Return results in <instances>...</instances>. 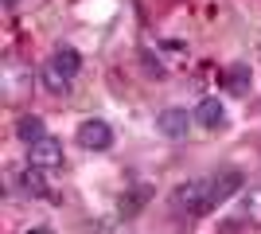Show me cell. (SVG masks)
Here are the masks:
<instances>
[{"instance_id":"obj_9","label":"cell","mask_w":261,"mask_h":234,"mask_svg":"<svg viewBox=\"0 0 261 234\" xmlns=\"http://www.w3.org/2000/svg\"><path fill=\"white\" fill-rule=\"evenodd\" d=\"M16 133H20V141H28V145H35V141H43V117H20V125H16Z\"/></svg>"},{"instance_id":"obj_2","label":"cell","mask_w":261,"mask_h":234,"mask_svg":"<svg viewBox=\"0 0 261 234\" xmlns=\"http://www.w3.org/2000/svg\"><path fill=\"white\" fill-rule=\"evenodd\" d=\"M78 145L90 148V152H106V148L113 145V129H109V121H101V117H86V121L78 125Z\"/></svg>"},{"instance_id":"obj_3","label":"cell","mask_w":261,"mask_h":234,"mask_svg":"<svg viewBox=\"0 0 261 234\" xmlns=\"http://www.w3.org/2000/svg\"><path fill=\"white\" fill-rule=\"evenodd\" d=\"M28 164H32V168H39V172L63 168V145H59L55 137H43V141L28 145Z\"/></svg>"},{"instance_id":"obj_10","label":"cell","mask_w":261,"mask_h":234,"mask_svg":"<svg viewBox=\"0 0 261 234\" xmlns=\"http://www.w3.org/2000/svg\"><path fill=\"white\" fill-rule=\"evenodd\" d=\"M39 78H43V86L51 90V94H66V90H70V78H66L63 70H55L51 63H47L43 70H39Z\"/></svg>"},{"instance_id":"obj_5","label":"cell","mask_w":261,"mask_h":234,"mask_svg":"<svg viewBox=\"0 0 261 234\" xmlns=\"http://www.w3.org/2000/svg\"><path fill=\"white\" fill-rule=\"evenodd\" d=\"M16 188H20L28 199H47V195H51V188H47V172H39V168H32V164L16 176Z\"/></svg>"},{"instance_id":"obj_11","label":"cell","mask_w":261,"mask_h":234,"mask_svg":"<svg viewBox=\"0 0 261 234\" xmlns=\"http://www.w3.org/2000/svg\"><path fill=\"white\" fill-rule=\"evenodd\" d=\"M242 215H246L250 223H261V191H250V195L242 199Z\"/></svg>"},{"instance_id":"obj_4","label":"cell","mask_w":261,"mask_h":234,"mask_svg":"<svg viewBox=\"0 0 261 234\" xmlns=\"http://www.w3.org/2000/svg\"><path fill=\"white\" fill-rule=\"evenodd\" d=\"M156 129H160L164 137L179 141V137H187V129H191V117H187V110H160L156 113Z\"/></svg>"},{"instance_id":"obj_13","label":"cell","mask_w":261,"mask_h":234,"mask_svg":"<svg viewBox=\"0 0 261 234\" xmlns=\"http://www.w3.org/2000/svg\"><path fill=\"white\" fill-rule=\"evenodd\" d=\"M8 4H16V0H8Z\"/></svg>"},{"instance_id":"obj_12","label":"cell","mask_w":261,"mask_h":234,"mask_svg":"<svg viewBox=\"0 0 261 234\" xmlns=\"http://www.w3.org/2000/svg\"><path fill=\"white\" fill-rule=\"evenodd\" d=\"M144 199H148V191H133V199L129 203H121V211H125V215H133V211H137V207H144Z\"/></svg>"},{"instance_id":"obj_8","label":"cell","mask_w":261,"mask_h":234,"mask_svg":"<svg viewBox=\"0 0 261 234\" xmlns=\"http://www.w3.org/2000/svg\"><path fill=\"white\" fill-rule=\"evenodd\" d=\"M222 86L230 90V94H246V90H250V67H230L226 70V78H222Z\"/></svg>"},{"instance_id":"obj_1","label":"cell","mask_w":261,"mask_h":234,"mask_svg":"<svg viewBox=\"0 0 261 234\" xmlns=\"http://www.w3.org/2000/svg\"><path fill=\"white\" fill-rule=\"evenodd\" d=\"M175 211L187 215V219H199V215L215 211V184L211 179H187L184 188H175Z\"/></svg>"},{"instance_id":"obj_7","label":"cell","mask_w":261,"mask_h":234,"mask_svg":"<svg viewBox=\"0 0 261 234\" xmlns=\"http://www.w3.org/2000/svg\"><path fill=\"white\" fill-rule=\"evenodd\" d=\"M51 67H55V70H63L66 78H74V74H78V67H82V59H78L74 47H59V51L51 55Z\"/></svg>"},{"instance_id":"obj_6","label":"cell","mask_w":261,"mask_h":234,"mask_svg":"<svg viewBox=\"0 0 261 234\" xmlns=\"http://www.w3.org/2000/svg\"><path fill=\"white\" fill-rule=\"evenodd\" d=\"M195 121L203 125V129H218V125L226 121V106H222L218 98H203L199 110H195Z\"/></svg>"}]
</instances>
